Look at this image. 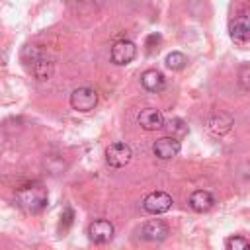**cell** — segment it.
I'll use <instances>...</instances> for the list:
<instances>
[{"instance_id":"1","label":"cell","mask_w":250,"mask_h":250,"mask_svg":"<svg viewBox=\"0 0 250 250\" xmlns=\"http://www.w3.org/2000/svg\"><path fill=\"white\" fill-rule=\"evenodd\" d=\"M16 199L27 213H39L47 207V189L41 184H29L16 191Z\"/></svg>"},{"instance_id":"2","label":"cell","mask_w":250,"mask_h":250,"mask_svg":"<svg viewBox=\"0 0 250 250\" xmlns=\"http://www.w3.org/2000/svg\"><path fill=\"white\" fill-rule=\"evenodd\" d=\"M229 33H230V39L238 45H244L250 41V10H242L230 20Z\"/></svg>"},{"instance_id":"3","label":"cell","mask_w":250,"mask_h":250,"mask_svg":"<svg viewBox=\"0 0 250 250\" xmlns=\"http://www.w3.org/2000/svg\"><path fill=\"white\" fill-rule=\"evenodd\" d=\"M96 104H98V94H96L94 88L80 86V88H76V90L70 94V105H72V109H76V111H82V113L92 111V109L96 107Z\"/></svg>"},{"instance_id":"4","label":"cell","mask_w":250,"mask_h":250,"mask_svg":"<svg viewBox=\"0 0 250 250\" xmlns=\"http://www.w3.org/2000/svg\"><path fill=\"white\" fill-rule=\"evenodd\" d=\"M172 195L166 191H150L145 199H143V209L150 215H162L166 211L172 209Z\"/></svg>"},{"instance_id":"5","label":"cell","mask_w":250,"mask_h":250,"mask_svg":"<svg viewBox=\"0 0 250 250\" xmlns=\"http://www.w3.org/2000/svg\"><path fill=\"white\" fill-rule=\"evenodd\" d=\"M133 158V150L127 143H111L105 148V162L111 168H123L131 162Z\"/></svg>"},{"instance_id":"6","label":"cell","mask_w":250,"mask_h":250,"mask_svg":"<svg viewBox=\"0 0 250 250\" xmlns=\"http://www.w3.org/2000/svg\"><path fill=\"white\" fill-rule=\"evenodd\" d=\"M137 57V47L133 41L129 39H121V41H115L113 47H111V62L113 64H129L133 59Z\"/></svg>"},{"instance_id":"7","label":"cell","mask_w":250,"mask_h":250,"mask_svg":"<svg viewBox=\"0 0 250 250\" xmlns=\"http://www.w3.org/2000/svg\"><path fill=\"white\" fill-rule=\"evenodd\" d=\"M113 234H115V229H113V225H111L109 221H105V219H96V221H92V223L88 225V236H90V240L96 242V244H105V242H109V240L113 238Z\"/></svg>"},{"instance_id":"8","label":"cell","mask_w":250,"mask_h":250,"mask_svg":"<svg viewBox=\"0 0 250 250\" xmlns=\"http://www.w3.org/2000/svg\"><path fill=\"white\" fill-rule=\"evenodd\" d=\"M152 152L160 160H170V158L178 156V152H180V141L176 137H172V135L170 137H160L158 141H154Z\"/></svg>"},{"instance_id":"9","label":"cell","mask_w":250,"mask_h":250,"mask_svg":"<svg viewBox=\"0 0 250 250\" xmlns=\"http://www.w3.org/2000/svg\"><path fill=\"white\" fill-rule=\"evenodd\" d=\"M137 123L145 129V131H158L164 127V115L160 109L156 107H145L141 109V113L137 115Z\"/></svg>"},{"instance_id":"10","label":"cell","mask_w":250,"mask_h":250,"mask_svg":"<svg viewBox=\"0 0 250 250\" xmlns=\"http://www.w3.org/2000/svg\"><path fill=\"white\" fill-rule=\"evenodd\" d=\"M166 236H168V225L164 221H160V219L146 221L141 227V238H145V240L156 242V240H164Z\"/></svg>"},{"instance_id":"11","label":"cell","mask_w":250,"mask_h":250,"mask_svg":"<svg viewBox=\"0 0 250 250\" xmlns=\"http://www.w3.org/2000/svg\"><path fill=\"white\" fill-rule=\"evenodd\" d=\"M29 70H31V74H33L39 82H45V80H49V78L53 76L55 64H53L51 59H47V57L41 55L39 59H35L33 62H29Z\"/></svg>"},{"instance_id":"12","label":"cell","mask_w":250,"mask_h":250,"mask_svg":"<svg viewBox=\"0 0 250 250\" xmlns=\"http://www.w3.org/2000/svg\"><path fill=\"white\" fill-rule=\"evenodd\" d=\"M141 84H143V88L148 90V92H160V90L166 86L162 72H158L156 68L145 70V72L141 74Z\"/></svg>"},{"instance_id":"13","label":"cell","mask_w":250,"mask_h":250,"mask_svg":"<svg viewBox=\"0 0 250 250\" xmlns=\"http://www.w3.org/2000/svg\"><path fill=\"white\" fill-rule=\"evenodd\" d=\"M230 127H232V117L227 115V113H217V115H211V117L207 119V129H209L213 135H217V137L229 133Z\"/></svg>"},{"instance_id":"14","label":"cell","mask_w":250,"mask_h":250,"mask_svg":"<svg viewBox=\"0 0 250 250\" xmlns=\"http://www.w3.org/2000/svg\"><path fill=\"white\" fill-rule=\"evenodd\" d=\"M213 203H215V197L209 191H205V189H197V191H193L189 195V207L193 211H197V213L209 211L213 207Z\"/></svg>"},{"instance_id":"15","label":"cell","mask_w":250,"mask_h":250,"mask_svg":"<svg viewBox=\"0 0 250 250\" xmlns=\"http://www.w3.org/2000/svg\"><path fill=\"white\" fill-rule=\"evenodd\" d=\"M186 62H188V59H186V55L180 53V51H172V53L166 57V66H168L170 70H182V68L186 66Z\"/></svg>"},{"instance_id":"16","label":"cell","mask_w":250,"mask_h":250,"mask_svg":"<svg viewBox=\"0 0 250 250\" xmlns=\"http://www.w3.org/2000/svg\"><path fill=\"white\" fill-rule=\"evenodd\" d=\"M227 250H250V242L244 236H230L227 240Z\"/></svg>"},{"instance_id":"17","label":"cell","mask_w":250,"mask_h":250,"mask_svg":"<svg viewBox=\"0 0 250 250\" xmlns=\"http://www.w3.org/2000/svg\"><path fill=\"white\" fill-rule=\"evenodd\" d=\"M238 82L244 90H250V64H242L238 68Z\"/></svg>"},{"instance_id":"18","label":"cell","mask_w":250,"mask_h":250,"mask_svg":"<svg viewBox=\"0 0 250 250\" xmlns=\"http://www.w3.org/2000/svg\"><path fill=\"white\" fill-rule=\"evenodd\" d=\"M72 219H74L72 209H70V207H64L62 215H61V229H62V230H66V229L72 225Z\"/></svg>"},{"instance_id":"19","label":"cell","mask_w":250,"mask_h":250,"mask_svg":"<svg viewBox=\"0 0 250 250\" xmlns=\"http://www.w3.org/2000/svg\"><path fill=\"white\" fill-rule=\"evenodd\" d=\"M158 45H160V35H158V33H150V35L146 37V53L158 51Z\"/></svg>"}]
</instances>
